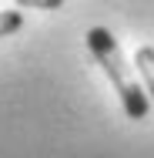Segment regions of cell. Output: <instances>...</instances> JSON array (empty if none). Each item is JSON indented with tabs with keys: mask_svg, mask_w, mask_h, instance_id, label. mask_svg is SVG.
<instances>
[{
	"mask_svg": "<svg viewBox=\"0 0 154 158\" xmlns=\"http://www.w3.org/2000/svg\"><path fill=\"white\" fill-rule=\"evenodd\" d=\"M87 51L94 54V61L104 67V74L114 84V91L121 94V104L127 111V118L144 121L148 118V94L137 84V77L131 74V67L124 61V51H121V44L114 40V34L107 27H91L87 31Z\"/></svg>",
	"mask_w": 154,
	"mask_h": 158,
	"instance_id": "6da1fadb",
	"label": "cell"
},
{
	"mask_svg": "<svg viewBox=\"0 0 154 158\" xmlns=\"http://www.w3.org/2000/svg\"><path fill=\"white\" fill-rule=\"evenodd\" d=\"M134 64H137V71H141V81H144L148 94L154 98V47H151V44L137 47V54H134Z\"/></svg>",
	"mask_w": 154,
	"mask_h": 158,
	"instance_id": "7a4b0ae2",
	"label": "cell"
},
{
	"mask_svg": "<svg viewBox=\"0 0 154 158\" xmlns=\"http://www.w3.org/2000/svg\"><path fill=\"white\" fill-rule=\"evenodd\" d=\"M24 27V14L17 10V7H7V10H0V37H7V34H17Z\"/></svg>",
	"mask_w": 154,
	"mask_h": 158,
	"instance_id": "3957f363",
	"label": "cell"
}]
</instances>
